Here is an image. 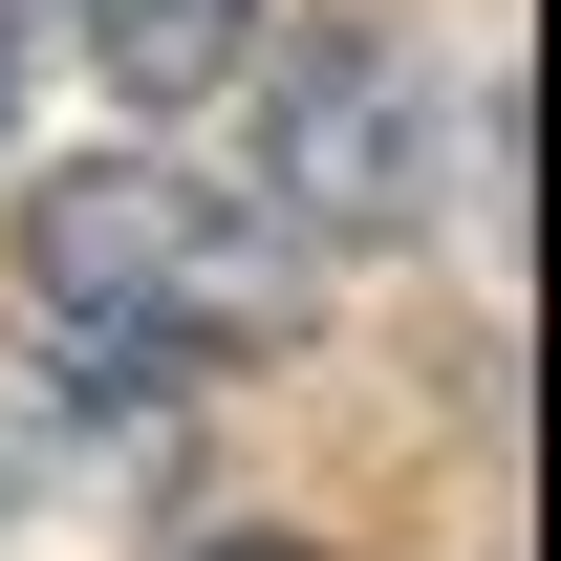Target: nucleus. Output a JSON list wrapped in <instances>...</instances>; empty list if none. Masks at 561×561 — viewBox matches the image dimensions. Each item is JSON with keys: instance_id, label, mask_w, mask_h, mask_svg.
Returning <instances> with one entry per match:
<instances>
[{"instance_id": "obj_1", "label": "nucleus", "mask_w": 561, "mask_h": 561, "mask_svg": "<svg viewBox=\"0 0 561 561\" xmlns=\"http://www.w3.org/2000/svg\"><path fill=\"white\" fill-rule=\"evenodd\" d=\"M22 280L87 324V367H260L302 346V238L173 151H87L22 195Z\"/></svg>"}, {"instance_id": "obj_2", "label": "nucleus", "mask_w": 561, "mask_h": 561, "mask_svg": "<svg viewBox=\"0 0 561 561\" xmlns=\"http://www.w3.org/2000/svg\"><path fill=\"white\" fill-rule=\"evenodd\" d=\"M260 173H280V238H411L432 173H454V108H432V44L389 0H324L280 44V108H260Z\"/></svg>"}, {"instance_id": "obj_3", "label": "nucleus", "mask_w": 561, "mask_h": 561, "mask_svg": "<svg viewBox=\"0 0 561 561\" xmlns=\"http://www.w3.org/2000/svg\"><path fill=\"white\" fill-rule=\"evenodd\" d=\"M66 22H87V66L130 87V108H195V87L260 66V0H66Z\"/></svg>"}, {"instance_id": "obj_4", "label": "nucleus", "mask_w": 561, "mask_h": 561, "mask_svg": "<svg viewBox=\"0 0 561 561\" xmlns=\"http://www.w3.org/2000/svg\"><path fill=\"white\" fill-rule=\"evenodd\" d=\"M66 454H108V411H87V389H66L44 346H0V518H22V496L66 476Z\"/></svg>"}, {"instance_id": "obj_5", "label": "nucleus", "mask_w": 561, "mask_h": 561, "mask_svg": "<svg viewBox=\"0 0 561 561\" xmlns=\"http://www.w3.org/2000/svg\"><path fill=\"white\" fill-rule=\"evenodd\" d=\"M0 108H22V0H0Z\"/></svg>"}]
</instances>
